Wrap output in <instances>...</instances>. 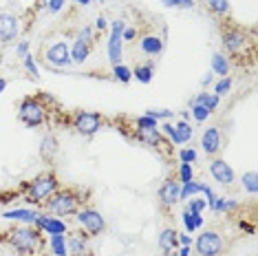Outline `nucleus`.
<instances>
[{
  "instance_id": "nucleus-20",
  "label": "nucleus",
  "mask_w": 258,
  "mask_h": 256,
  "mask_svg": "<svg viewBox=\"0 0 258 256\" xmlns=\"http://www.w3.org/2000/svg\"><path fill=\"white\" fill-rule=\"evenodd\" d=\"M137 137L148 144V146H163L159 128H137Z\"/></svg>"
},
{
  "instance_id": "nucleus-11",
  "label": "nucleus",
  "mask_w": 258,
  "mask_h": 256,
  "mask_svg": "<svg viewBox=\"0 0 258 256\" xmlns=\"http://www.w3.org/2000/svg\"><path fill=\"white\" fill-rule=\"evenodd\" d=\"M221 42L227 53H240L245 49V44H247V38H245V33L240 29H225Z\"/></svg>"
},
{
  "instance_id": "nucleus-48",
  "label": "nucleus",
  "mask_w": 258,
  "mask_h": 256,
  "mask_svg": "<svg viewBox=\"0 0 258 256\" xmlns=\"http://www.w3.org/2000/svg\"><path fill=\"white\" fill-rule=\"evenodd\" d=\"M179 256H190V245H183L179 249Z\"/></svg>"
},
{
  "instance_id": "nucleus-22",
  "label": "nucleus",
  "mask_w": 258,
  "mask_h": 256,
  "mask_svg": "<svg viewBox=\"0 0 258 256\" xmlns=\"http://www.w3.org/2000/svg\"><path fill=\"white\" fill-rule=\"evenodd\" d=\"M192 135H195V128L187 124V121H181V124L174 126V144H185V142H190Z\"/></svg>"
},
{
  "instance_id": "nucleus-37",
  "label": "nucleus",
  "mask_w": 258,
  "mask_h": 256,
  "mask_svg": "<svg viewBox=\"0 0 258 256\" xmlns=\"http://www.w3.org/2000/svg\"><path fill=\"white\" fill-rule=\"evenodd\" d=\"M230 89H232V80H230V78H223L221 82L216 84V89H214V95H219V97H221V95H225V93L230 91Z\"/></svg>"
},
{
  "instance_id": "nucleus-2",
  "label": "nucleus",
  "mask_w": 258,
  "mask_h": 256,
  "mask_svg": "<svg viewBox=\"0 0 258 256\" xmlns=\"http://www.w3.org/2000/svg\"><path fill=\"white\" fill-rule=\"evenodd\" d=\"M53 192H57V177L53 172H44L36 177L29 185L27 201L29 203H44Z\"/></svg>"
},
{
  "instance_id": "nucleus-41",
  "label": "nucleus",
  "mask_w": 258,
  "mask_h": 256,
  "mask_svg": "<svg viewBox=\"0 0 258 256\" xmlns=\"http://www.w3.org/2000/svg\"><path fill=\"white\" fill-rule=\"evenodd\" d=\"M208 206L203 199H190V203H187V210L190 212H197V214H201V210Z\"/></svg>"
},
{
  "instance_id": "nucleus-45",
  "label": "nucleus",
  "mask_w": 258,
  "mask_h": 256,
  "mask_svg": "<svg viewBox=\"0 0 258 256\" xmlns=\"http://www.w3.org/2000/svg\"><path fill=\"white\" fill-rule=\"evenodd\" d=\"M177 241L181 243V245H192V238L187 234H177Z\"/></svg>"
},
{
  "instance_id": "nucleus-16",
  "label": "nucleus",
  "mask_w": 258,
  "mask_h": 256,
  "mask_svg": "<svg viewBox=\"0 0 258 256\" xmlns=\"http://www.w3.org/2000/svg\"><path fill=\"white\" fill-rule=\"evenodd\" d=\"M67 249L71 256H86L89 254V243H86V236L80 234V232H73L71 236L67 238Z\"/></svg>"
},
{
  "instance_id": "nucleus-29",
  "label": "nucleus",
  "mask_w": 258,
  "mask_h": 256,
  "mask_svg": "<svg viewBox=\"0 0 258 256\" xmlns=\"http://www.w3.org/2000/svg\"><path fill=\"white\" fill-rule=\"evenodd\" d=\"M133 75L139 80L142 84H148L152 80V64H139L137 69L133 71Z\"/></svg>"
},
{
  "instance_id": "nucleus-14",
  "label": "nucleus",
  "mask_w": 258,
  "mask_h": 256,
  "mask_svg": "<svg viewBox=\"0 0 258 256\" xmlns=\"http://www.w3.org/2000/svg\"><path fill=\"white\" fill-rule=\"evenodd\" d=\"M210 172H212V177L219 183H223V185L234 183V170H232V166L225 164L223 159H214L212 164H210Z\"/></svg>"
},
{
  "instance_id": "nucleus-32",
  "label": "nucleus",
  "mask_w": 258,
  "mask_h": 256,
  "mask_svg": "<svg viewBox=\"0 0 258 256\" xmlns=\"http://www.w3.org/2000/svg\"><path fill=\"white\" fill-rule=\"evenodd\" d=\"M208 5H210V9L219 16H225L227 11H230V0H208Z\"/></svg>"
},
{
  "instance_id": "nucleus-10",
  "label": "nucleus",
  "mask_w": 258,
  "mask_h": 256,
  "mask_svg": "<svg viewBox=\"0 0 258 256\" xmlns=\"http://www.w3.org/2000/svg\"><path fill=\"white\" fill-rule=\"evenodd\" d=\"M46 64H51V67H55V69L69 67V64H71V49L64 42H55L53 46L46 49Z\"/></svg>"
},
{
  "instance_id": "nucleus-3",
  "label": "nucleus",
  "mask_w": 258,
  "mask_h": 256,
  "mask_svg": "<svg viewBox=\"0 0 258 256\" xmlns=\"http://www.w3.org/2000/svg\"><path fill=\"white\" fill-rule=\"evenodd\" d=\"M80 197L75 195L73 190H57L53 195L49 197V201H46V208H49V212L53 214H60V217H69V214H75L80 208Z\"/></svg>"
},
{
  "instance_id": "nucleus-46",
  "label": "nucleus",
  "mask_w": 258,
  "mask_h": 256,
  "mask_svg": "<svg viewBox=\"0 0 258 256\" xmlns=\"http://www.w3.org/2000/svg\"><path fill=\"white\" fill-rule=\"evenodd\" d=\"M95 27H97V29H106V27H108V20L104 18V16H99L97 22H95Z\"/></svg>"
},
{
  "instance_id": "nucleus-25",
  "label": "nucleus",
  "mask_w": 258,
  "mask_h": 256,
  "mask_svg": "<svg viewBox=\"0 0 258 256\" xmlns=\"http://www.w3.org/2000/svg\"><path fill=\"white\" fill-rule=\"evenodd\" d=\"M49 245H51V249H53L55 256H67V254H69V249H67V238H64V234H51Z\"/></svg>"
},
{
  "instance_id": "nucleus-18",
  "label": "nucleus",
  "mask_w": 258,
  "mask_h": 256,
  "mask_svg": "<svg viewBox=\"0 0 258 256\" xmlns=\"http://www.w3.org/2000/svg\"><path fill=\"white\" fill-rule=\"evenodd\" d=\"M139 46H142V51L146 55H159L163 51V40L157 36H146V38H142Z\"/></svg>"
},
{
  "instance_id": "nucleus-6",
  "label": "nucleus",
  "mask_w": 258,
  "mask_h": 256,
  "mask_svg": "<svg viewBox=\"0 0 258 256\" xmlns=\"http://www.w3.org/2000/svg\"><path fill=\"white\" fill-rule=\"evenodd\" d=\"M104 119L99 113H89V110H82V113L75 115L73 119V126L80 135H95V133L102 128Z\"/></svg>"
},
{
  "instance_id": "nucleus-49",
  "label": "nucleus",
  "mask_w": 258,
  "mask_h": 256,
  "mask_svg": "<svg viewBox=\"0 0 258 256\" xmlns=\"http://www.w3.org/2000/svg\"><path fill=\"white\" fill-rule=\"evenodd\" d=\"M210 82H212V75H205V78L201 80V84L205 86V84H210Z\"/></svg>"
},
{
  "instance_id": "nucleus-34",
  "label": "nucleus",
  "mask_w": 258,
  "mask_h": 256,
  "mask_svg": "<svg viewBox=\"0 0 258 256\" xmlns=\"http://www.w3.org/2000/svg\"><path fill=\"white\" fill-rule=\"evenodd\" d=\"M208 108L201 106V104H192V117H195L197 121H205L208 119Z\"/></svg>"
},
{
  "instance_id": "nucleus-21",
  "label": "nucleus",
  "mask_w": 258,
  "mask_h": 256,
  "mask_svg": "<svg viewBox=\"0 0 258 256\" xmlns=\"http://www.w3.org/2000/svg\"><path fill=\"white\" fill-rule=\"evenodd\" d=\"M174 245H177V232H174L172 228H166L161 232V236H159V247L166 254H170L174 249Z\"/></svg>"
},
{
  "instance_id": "nucleus-44",
  "label": "nucleus",
  "mask_w": 258,
  "mask_h": 256,
  "mask_svg": "<svg viewBox=\"0 0 258 256\" xmlns=\"http://www.w3.org/2000/svg\"><path fill=\"white\" fill-rule=\"evenodd\" d=\"M163 133H166V135H168V137L174 142V126L170 124V121H168V124H163Z\"/></svg>"
},
{
  "instance_id": "nucleus-8",
  "label": "nucleus",
  "mask_w": 258,
  "mask_h": 256,
  "mask_svg": "<svg viewBox=\"0 0 258 256\" xmlns=\"http://www.w3.org/2000/svg\"><path fill=\"white\" fill-rule=\"evenodd\" d=\"M126 25L121 20H115L110 25V38H108V60L113 62V67L121 64V33H124Z\"/></svg>"
},
{
  "instance_id": "nucleus-28",
  "label": "nucleus",
  "mask_w": 258,
  "mask_h": 256,
  "mask_svg": "<svg viewBox=\"0 0 258 256\" xmlns=\"http://www.w3.org/2000/svg\"><path fill=\"white\" fill-rule=\"evenodd\" d=\"M183 223H185L187 232H195L197 228H201V225H203V217H201V214H197V212H190L185 208V210H183Z\"/></svg>"
},
{
  "instance_id": "nucleus-38",
  "label": "nucleus",
  "mask_w": 258,
  "mask_h": 256,
  "mask_svg": "<svg viewBox=\"0 0 258 256\" xmlns=\"http://www.w3.org/2000/svg\"><path fill=\"white\" fill-rule=\"evenodd\" d=\"M161 3L168 5V7H181V9L195 7V3H192V0H161Z\"/></svg>"
},
{
  "instance_id": "nucleus-17",
  "label": "nucleus",
  "mask_w": 258,
  "mask_h": 256,
  "mask_svg": "<svg viewBox=\"0 0 258 256\" xmlns=\"http://www.w3.org/2000/svg\"><path fill=\"white\" fill-rule=\"evenodd\" d=\"M179 190H181V185L170 179V181H166L159 188V201L163 206H174L179 201Z\"/></svg>"
},
{
  "instance_id": "nucleus-27",
  "label": "nucleus",
  "mask_w": 258,
  "mask_h": 256,
  "mask_svg": "<svg viewBox=\"0 0 258 256\" xmlns=\"http://www.w3.org/2000/svg\"><path fill=\"white\" fill-rule=\"evenodd\" d=\"M212 71L223 75V78L230 73V62H227V57L223 55V53H214L212 55Z\"/></svg>"
},
{
  "instance_id": "nucleus-31",
  "label": "nucleus",
  "mask_w": 258,
  "mask_h": 256,
  "mask_svg": "<svg viewBox=\"0 0 258 256\" xmlns=\"http://www.w3.org/2000/svg\"><path fill=\"white\" fill-rule=\"evenodd\" d=\"M113 75L119 82H131V78H133V71L128 67H124V64H117V67H113Z\"/></svg>"
},
{
  "instance_id": "nucleus-15",
  "label": "nucleus",
  "mask_w": 258,
  "mask_h": 256,
  "mask_svg": "<svg viewBox=\"0 0 258 256\" xmlns=\"http://www.w3.org/2000/svg\"><path fill=\"white\" fill-rule=\"evenodd\" d=\"M201 146L205 150V155H216L221 150V133L219 128H205L203 137H201Z\"/></svg>"
},
{
  "instance_id": "nucleus-47",
  "label": "nucleus",
  "mask_w": 258,
  "mask_h": 256,
  "mask_svg": "<svg viewBox=\"0 0 258 256\" xmlns=\"http://www.w3.org/2000/svg\"><path fill=\"white\" fill-rule=\"evenodd\" d=\"M135 38V29H124V33H121V40H133Z\"/></svg>"
},
{
  "instance_id": "nucleus-36",
  "label": "nucleus",
  "mask_w": 258,
  "mask_h": 256,
  "mask_svg": "<svg viewBox=\"0 0 258 256\" xmlns=\"http://www.w3.org/2000/svg\"><path fill=\"white\" fill-rule=\"evenodd\" d=\"M148 117H152V119H170L172 117V110H166V108H152V110H148Z\"/></svg>"
},
{
  "instance_id": "nucleus-4",
  "label": "nucleus",
  "mask_w": 258,
  "mask_h": 256,
  "mask_svg": "<svg viewBox=\"0 0 258 256\" xmlns=\"http://www.w3.org/2000/svg\"><path fill=\"white\" fill-rule=\"evenodd\" d=\"M18 117L31 128L40 126V124H44V106L36 97H27V100H22V104H20Z\"/></svg>"
},
{
  "instance_id": "nucleus-35",
  "label": "nucleus",
  "mask_w": 258,
  "mask_h": 256,
  "mask_svg": "<svg viewBox=\"0 0 258 256\" xmlns=\"http://www.w3.org/2000/svg\"><path fill=\"white\" fill-rule=\"evenodd\" d=\"M179 159H181V164H195V161H197V150L183 148L179 153Z\"/></svg>"
},
{
  "instance_id": "nucleus-9",
  "label": "nucleus",
  "mask_w": 258,
  "mask_h": 256,
  "mask_svg": "<svg viewBox=\"0 0 258 256\" xmlns=\"http://www.w3.org/2000/svg\"><path fill=\"white\" fill-rule=\"evenodd\" d=\"M91 38H93V29L91 27H84L80 31L78 40H75L73 49H71V62L75 64H82L89 57V51H91Z\"/></svg>"
},
{
  "instance_id": "nucleus-7",
  "label": "nucleus",
  "mask_w": 258,
  "mask_h": 256,
  "mask_svg": "<svg viewBox=\"0 0 258 256\" xmlns=\"http://www.w3.org/2000/svg\"><path fill=\"white\" fill-rule=\"evenodd\" d=\"M78 221H80L82 228L89 232L91 236L102 234L104 228H106V221H104V217L97 210H91V208H84V210H80L78 212Z\"/></svg>"
},
{
  "instance_id": "nucleus-51",
  "label": "nucleus",
  "mask_w": 258,
  "mask_h": 256,
  "mask_svg": "<svg viewBox=\"0 0 258 256\" xmlns=\"http://www.w3.org/2000/svg\"><path fill=\"white\" fill-rule=\"evenodd\" d=\"M93 0H78V5H91Z\"/></svg>"
},
{
  "instance_id": "nucleus-30",
  "label": "nucleus",
  "mask_w": 258,
  "mask_h": 256,
  "mask_svg": "<svg viewBox=\"0 0 258 256\" xmlns=\"http://www.w3.org/2000/svg\"><path fill=\"white\" fill-rule=\"evenodd\" d=\"M240 181H243L245 190H247L249 195H256V192H258V177H256V172H254V170L245 172V174H243V179H240Z\"/></svg>"
},
{
  "instance_id": "nucleus-40",
  "label": "nucleus",
  "mask_w": 258,
  "mask_h": 256,
  "mask_svg": "<svg viewBox=\"0 0 258 256\" xmlns=\"http://www.w3.org/2000/svg\"><path fill=\"white\" fill-rule=\"evenodd\" d=\"M137 128H159V124H157V119L148 117V115H142L137 119Z\"/></svg>"
},
{
  "instance_id": "nucleus-19",
  "label": "nucleus",
  "mask_w": 258,
  "mask_h": 256,
  "mask_svg": "<svg viewBox=\"0 0 258 256\" xmlns=\"http://www.w3.org/2000/svg\"><path fill=\"white\" fill-rule=\"evenodd\" d=\"M57 153V139L53 135H44L42 142H40V157L44 161H51Z\"/></svg>"
},
{
  "instance_id": "nucleus-5",
  "label": "nucleus",
  "mask_w": 258,
  "mask_h": 256,
  "mask_svg": "<svg viewBox=\"0 0 258 256\" xmlns=\"http://www.w3.org/2000/svg\"><path fill=\"white\" fill-rule=\"evenodd\" d=\"M197 252L199 256H221L223 252V238L212 230H205L197 238Z\"/></svg>"
},
{
  "instance_id": "nucleus-13",
  "label": "nucleus",
  "mask_w": 258,
  "mask_h": 256,
  "mask_svg": "<svg viewBox=\"0 0 258 256\" xmlns=\"http://www.w3.org/2000/svg\"><path fill=\"white\" fill-rule=\"evenodd\" d=\"M36 228L38 230H44L49 232V234H64L67 232V223L55 217H46V214H36Z\"/></svg>"
},
{
  "instance_id": "nucleus-42",
  "label": "nucleus",
  "mask_w": 258,
  "mask_h": 256,
  "mask_svg": "<svg viewBox=\"0 0 258 256\" xmlns=\"http://www.w3.org/2000/svg\"><path fill=\"white\" fill-rule=\"evenodd\" d=\"M16 53H18L20 57L29 55V44H27V42H20V44H18V49H16Z\"/></svg>"
},
{
  "instance_id": "nucleus-39",
  "label": "nucleus",
  "mask_w": 258,
  "mask_h": 256,
  "mask_svg": "<svg viewBox=\"0 0 258 256\" xmlns=\"http://www.w3.org/2000/svg\"><path fill=\"white\" fill-rule=\"evenodd\" d=\"M25 69H27V71L33 75V78H40V71H38V67H36V60H33V57H31V53H29V55H25Z\"/></svg>"
},
{
  "instance_id": "nucleus-1",
  "label": "nucleus",
  "mask_w": 258,
  "mask_h": 256,
  "mask_svg": "<svg viewBox=\"0 0 258 256\" xmlns=\"http://www.w3.org/2000/svg\"><path fill=\"white\" fill-rule=\"evenodd\" d=\"M7 241H9V245L14 249H18L20 254H36L40 245H42L38 228H14L9 232Z\"/></svg>"
},
{
  "instance_id": "nucleus-33",
  "label": "nucleus",
  "mask_w": 258,
  "mask_h": 256,
  "mask_svg": "<svg viewBox=\"0 0 258 256\" xmlns=\"http://www.w3.org/2000/svg\"><path fill=\"white\" fill-rule=\"evenodd\" d=\"M179 177H181V181H183V183L192 181V179H195V170H192V164H181Z\"/></svg>"
},
{
  "instance_id": "nucleus-24",
  "label": "nucleus",
  "mask_w": 258,
  "mask_h": 256,
  "mask_svg": "<svg viewBox=\"0 0 258 256\" xmlns=\"http://www.w3.org/2000/svg\"><path fill=\"white\" fill-rule=\"evenodd\" d=\"M192 104H201V106L208 108V113H214L216 106H219V95H214V93H201Z\"/></svg>"
},
{
  "instance_id": "nucleus-50",
  "label": "nucleus",
  "mask_w": 258,
  "mask_h": 256,
  "mask_svg": "<svg viewBox=\"0 0 258 256\" xmlns=\"http://www.w3.org/2000/svg\"><path fill=\"white\" fill-rule=\"evenodd\" d=\"M5 89H7V80H3V78H0V93H3Z\"/></svg>"
},
{
  "instance_id": "nucleus-23",
  "label": "nucleus",
  "mask_w": 258,
  "mask_h": 256,
  "mask_svg": "<svg viewBox=\"0 0 258 256\" xmlns=\"http://www.w3.org/2000/svg\"><path fill=\"white\" fill-rule=\"evenodd\" d=\"M205 188V183H197L195 179L192 181H187L181 185V190H179V199H192L195 195H199V192H203Z\"/></svg>"
},
{
  "instance_id": "nucleus-26",
  "label": "nucleus",
  "mask_w": 258,
  "mask_h": 256,
  "mask_svg": "<svg viewBox=\"0 0 258 256\" xmlns=\"http://www.w3.org/2000/svg\"><path fill=\"white\" fill-rule=\"evenodd\" d=\"M36 214L38 212H33V210H9V212H5L3 217L9 219V221H29V223H33V221H36Z\"/></svg>"
},
{
  "instance_id": "nucleus-12",
  "label": "nucleus",
  "mask_w": 258,
  "mask_h": 256,
  "mask_svg": "<svg viewBox=\"0 0 258 256\" xmlns=\"http://www.w3.org/2000/svg\"><path fill=\"white\" fill-rule=\"evenodd\" d=\"M18 36V18L11 14H0V42H14Z\"/></svg>"
},
{
  "instance_id": "nucleus-43",
  "label": "nucleus",
  "mask_w": 258,
  "mask_h": 256,
  "mask_svg": "<svg viewBox=\"0 0 258 256\" xmlns=\"http://www.w3.org/2000/svg\"><path fill=\"white\" fill-rule=\"evenodd\" d=\"M64 0H49V11H60Z\"/></svg>"
}]
</instances>
